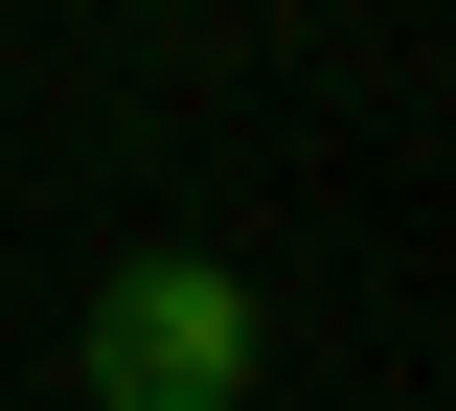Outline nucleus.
Returning <instances> with one entry per match:
<instances>
[{
    "label": "nucleus",
    "instance_id": "nucleus-1",
    "mask_svg": "<svg viewBox=\"0 0 456 411\" xmlns=\"http://www.w3.org/2000/svg\"><path fill=\"white\" fill-rule=\"evenodd\" d=\"M251 275L228 251H114L92 275V320H69V389L92 411H251Z\"/></svg>",
    "mask_w": 456,
    "mask_h": 411
}]
</instances>
